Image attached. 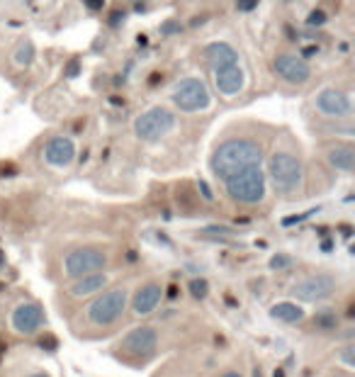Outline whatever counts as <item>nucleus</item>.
Wrapping results in <instances>:
<instances>
[{
    "label": "nucleus",
    "mask_w": 355,
    "mask_h": 377,
    "mask_svg": "<svg viewBox=\"0 0 355 377\" xmlns=\"http://www.w3.org/2000/svg\"><path fill=\"white\" fill-rule=\"evenodd\" d=\"M263 149L251 139H229L219 144L212 153V173L219 180H229L231 175L261 166Z\"/></svg>",
    "instance_id": "f257e3e1"
},
{
    "label": "nucleus",
    "mask_w": 355,
    "mask_h": 377,
    "mask_svg": "<svg viewBox=\"0 0 355 377\" xmlns=\"http://www.w3.org/2000/svg\"><path fill=\"white\" fill-rule=\"evenodd\" d=\"M127 304H129V292L127 288L117 285V288H105L103 292L95 294V299L88 304V319L95 326H112L122 319V314L127 312Z\"/></svg>",
    "instance_id": "f03ea898"
},
{
    "label": "nucleus",
    "mask_w": 355,
    "mask_h": 377,
    "mask_svg": "<svg viewBox=\"0 0 355 377\" xmlns=\"http://www.w3.org/2000/svg\"><path fill=\"white\" fill-rule=\"evenodd\" d=\"M268 173H270L272 188H275L280 195H294L304 183L302 163H299V158L290 151L272 153L270 163H268Z\"/></svg>",
    "instance_id": "7ed1b4c3"
},
{
    "label": "nucleus",
    "mask_w": 355,
    "mask_h": 377,
    "mask_svg": "<svg viewBox=\"0 0 355 377\" xmlns=\"http://www.w3.org/2000/svg\"><path fill=\"white\" fill-rule=\"evenodd\" d=\"M226 183V193L234 202L241 204H258L263 202L266 197V188H268V180L266 173L261 171V166L256 168H248V171H241V173L231 175Z\"/></svg>",
    "instance_id": "20e7f679"
},
{
    "label": "nucleus",
    "mask_w": 355,
    "mask_h": 377,
    "mask_svg": "<svg viewBox=\"0 0 355 377\" xmlns=\"http://www.w3.org/2000/svg\"><path fill=\"white\" fill-rule=\"evenodd\" d=\"M107 268V253L100 246H83L76 248L66 256L63 261V272L68 278H83L90 272H103Z\"/></svg>",
    "instance_id": "39448f33"
},
{
    "label": "nucleus",
    "mask_w": 355,
    "mask_h": 377,
    "mask_svg": "<svg viewBox=\"0 0 355 377\" xmlns=\"http://www.w3.org/2000/svg\"><path fill=\"white\" fill-rule=\"evenodd\" d=\"M173 127H175V115L168 107H151L134 122V131L141 142H158Z\"/></svg>",
    "instance_id": "423d86ee"
},
{
    "label": "nucleus",
    "mask_w": 355,
    "mask_h": 377,
    "mask_svg": "<svg viewBox=\"0 0 355 377\" xmlns=\"http://www.w3.org/2000/svg\"><path fill=\"white\" fill-rule=\"evenodd\" d=\"M173 103H175L183 112H200V110H207L209 107L212 95H209V90L202 78H185L175 85V90H173Z\"/></svg>",
    "instance_id": "0eeeda50"
},
{
    "label": "nucleus",
    "mask_w": 355,
    "mask_h": 377,
    "mask_svg": "<svg viewBox=\"0 0 355 377\" xmlns=\"http://www.w3.org/2000/svg\"><path fill=\"white\" fill-rule=\"evenodd\" d=\"M336 278L329 275V272H319V275H309V278L299 280V283L292 285V294L299 299V302H309V304H316V302H324L329 299L331 294L336 292Z\"/></svg>",
    "instance_id": "6e6552de"
},
{
    "label": "nucleus",
    "mask_w": 355,
    "mask_h": 377,
    "mask_svg": "<svg viewBox=\"0 0 355 377\" xmlns=\"http://www.w3.org/2000/svg\"><path fill=\"white\" fill-rule=\"evenodd\" d=\"M158 346V334L153 326H136L131 329L125 338L120 341L117 351L127 358H147L156 351Z\"/></svg>",
    "instance_id": "1a4fd4ad"
},
{
    "label": "nucleus",
    "mask_w": 355,
    "mask_h": 377,
    "mask_svg": "<svg viewBox=\"0 0 355 377\" xmlns=\"http://www.w3.org/2000/svg\"><path fill=\"white\" fill-rule=\"evenodd\" d=\"M44 321H47V316L37 302H22L12 310V329L17 334H37L44 326Z\"/></svg>",
    "instance_id": "9d476101"
},
{
    "label": "nucleus",
    "mask_w": 355,
    "mask_h": 377,
    "mask_svg": "<svg viewBox=\"0 0 355 377\" xmlns=\"http://www.w3.org/2000/svg\"><path fill=\"white\" fill-rule=\"evenodd\" d=\"M314 105L326 117H348L350 112H353V100L348 98V93L336 88L321 90V93L316 95V100H314Z\"/></svg>",
    "instance_id": "9b49d317"
},
{
    "label": "nucleus",
    "mask_w": 355,
    "mask_h": 377,
    "mask_svg": "<svg viewBox=\"0 0 355 377\" xmlns=\"http://www.w3.org/2000/svg\"><path fill=\"white\" fill-rule=\"evenodd\" d=\"M275 74L288 80V83L302 85L307 83L309 76H312V66H309L304 58L294 56V54H280V56L275 58Z\"/></svg>",
    "instance_id": "f8f14e48"
},
{
    "label": "nucleus",
    "mask_w": 355,
    "mask_h": 377,
    "mask_svg": "<svg viewBox=\"0 0 355 377\" xmlns=\"http://www.w3.org/2000/svg\"><path fill=\"white\" fill-rule=\"evenodd\" d=\"M161 299H163L161 285L147 283V285H141V288L134 292V297H131V310H134V314L147 316V314H151V312L156 310L158 304H161Z\"/></svg>",
    "instance_id": "ddd939ff"
},
{
    "label": "nucleus",
    "mask_w": 355,
    "mask_h": 377,
    "mask_svg": "<svg viewBox=\"0 0 355 377\" xmlns=\"http://www.w3.org/2000/svg\"><path fill=\"white\" fill-rule=\"evenodd\" d=\"M44 158H47L49 166H68L76 158V144L68 136H54L52 142L47 144V149H44Z\"/></svg>",
    "instance_id": "4468645a"
},
{
    "label": "nucleus",
    "mask_w": 355,
    "mask_h": 377,
    "mask_svg": "<svg viewBox=\"0 0 355 377\" xmlns=\"http://www.w3.org/2000/svg\"><path fill=\"white\" fill-rule=\"evenodd\" d=\"M110 285V278L107 272H90V275H83V278H76L74 288H71V294L74 297H95L98 292H103L105 288Z\"/></svg>",
    "instance_id": "2eb2a0df"
},
{
    "label": "nucleus",
    "mask_w": 355,
    "mask_h": 377,
    "mask_svg": "<svg viewBox=\"0 0 355 377\" xmlns=\"http://www.w3.org/2000/svg\"><path fill=\"white\" fill-rule=\"evenodd\" d=\"M215 80H217V90H219L222 95H236L244 88V71L239 68V63L217 68Z\"/></svg>",
    "instance_id": "dca6fc26"
},
{
    "label": "nucleus",
    "mask_w": 355,
    "mask_h": 377,
    "mask_svg": "<svg viewBox=\"0 0 355 377\" xmlns=\"http://www.w3.org/2000/svg\"><path fill=\"white\" fill-rule=\"evenodd\" d=\"M207 61L209 66L215 68H224V66H234V63H239V54L234 52V47H229V44L224 42H215V44H209L207 47Z\"/></svg>",
    "instance_id": "f3484780"
},
{
    "label": "nucleus",
    "mask_w": 355,
    "mask_h": 377,
    "mask_svg": "<svg viewBox=\"0 0 355 377\" xmlns=\"http://www.w3.org/2000/svg\"><path fill=\"white\" fill-rule=\"evenodd\" d=\"M329 163L336 168V171H341V173H353L355 168V149L350 147V144H341V147L331 149L329 151Z\"/></svg>",
    "instance_id": "a211bd4d"
},
{
    "label": "nucleus",
    "mask_w": 355,
    "mask_h": 377,
    "mask_svg": "<svg viewBox=\"0 0 355 377\" xmlns=\"http://www.w3.org/2000/svg\"><path fill=\"white\" fill-rule=\"evenodd\" d=\"M270 316L277 321H285V324H294V321L304 319V310L294 302H277L270 307Z\"/></svg>",
    "instance_id": "6ab92c4d"
},
{
    "label": "nucleus",
    "mask_w": 355,
    "mask_h": 377,
    "mask_svg": "<svg viewBox=\"0 0 355 377\" xmlns=\"http://www.w3.org/2000/svg\"><path fill=\"white\" fill-rule=\"evenodd\" d=\"M32 61H34V47H32L30 42L20 44L15 52V63L17 66H30Z\"/></svg>",
    "instance_id": "aec40b11"
},
{
    "label": "nucleus",
    "mask_w": 355,
    "mask_h": 377,
    "mask_svg": "<svg viewBox=\"0 0 355 377\" xmlns=\"http://www.w3.org/2000/svg\"><path fill=\"white\" fill-rule=\"evenodd\" d=\"M316 321H319V326H324V329H331V326H336V316L331 314V310L319 312Z\"/></svg>",
    "instance_id": "412c9836"
},
{
    "label": "nucleus",
    "mask_w": 355,
    "mask_h": 377,
    "mask_svg": "<svg viewBox=\"0 0 355 377\" xmlns=\"http://www.w3.org/2000/svg\"><path fill=\"white\" fill-rule=\"evenodd\" d=\"M180 30H183V25H180V22H175V20L163 22V27H161L163 34H175V32H180Z\"/></svg>",
    "instance_id": "4be33fe9"
},
{
    "label": "nucleus",
    "mask_w": 355,
    "mask_h": 377,
    "mask_svg": "<svg viewBox=\"0 0 355 377\" xmlns=\"http://www.w3.org/2000/svg\"><path fill=\"white\" fill-rule=\"evenodd\" d=\"M307 22H309V27H319V25H324V22H326V15L321 10H314L312 15H309Z\"/></svg>",
    "instance_id": "5701e85b"
},
{
    "label": "nucleus",
    "mask_w": 355,
    "mask_h": 377,
    "mask_svg": "<svg viewBox=\"0 0 355 377\" xmlns=\"http://www.w3.org/2000/svg\"><path fill=\"white\" fill-rule=\"evenodd\" d=\"M256 6H258V0H239V3H236V8L244 12H251Z\"/></svg>",
    "instance_id": "b1692460"
},
{
    "label": "nucleus",
    "mask_w": 355,
    "mask_h": 377,
    "mask_svg": "<svg viewBox=\"0 0 355 377\" xmlns=\"http://www.w3.org/2000/svg\"><path fill=\"white\" fill-rule=\"evenodd\" d=\"M193 290H195V297H204V294H207V292H204V290H207V285H204V283H197V280H195V283H193Z\"/></svg>",
    "instance_id": "393cba45"
},
{
    "label": "nucleus",
    "mask_w": 355,
    "mask_h": 377,
    "mask_svg": "<svg viewBox=\"0 0 355 377\" xmlns=\"http://www.w3.org/2000/svg\"><path fill=\"white\" fill-rule=\"evenodd\" d=\"M85 6H88L90 10H103V8H105V0H85Z\"/></svg>",
    "instance_id": "a878e982"
},
{
    "label": "nucleus",
    "mask_w": 355,
    "mask_h": 377,
    "mask_svg": "<svg viewBox=\"0 0 355 377\" xmlns=\"http://www.w3.org/2000/svg\"><path fill=\"white\" fill-rule=\"evenodd\" d=\"M76 74H78V63H71V68H68V76H76Z\"/></svg>",
    "instance_id": "bb28decb"
},
{
    "label": "nucleus",
    "mask_w": 355,
    "mask_h": 377,
    "mask_svg": "<svg viewBox=\"0 0 355 377\" xmlns=\"http://www.w3.org/2000/svg\"><path fill=\"white\" fill-rule=\"evenodd\" d=\"M222 377H244V375H241V372H234V370H229V372H224V375H222Z\"/></svg>",
    "instance_id": "cd10ccee"
},
{
    "label": "nucleus",
    "mask_w": 355,
    "mask_h": 377,
    "mask_svg": "<svg viewBox=\"0 0 355 377\" xmlns=\"http://www.w3.org/2000/svg\"><path fill=\"white\" fill-rule=\"evenodd\" d=\"M27 377H49V375H47V372H30Z\"/></svg>",
    "instance_id": "c85d7f7f"
},
{
    "label": "nucleus",
    "mask_w": 355,
    "mask_h": 377,
    "mask_svg": "<svg viewBox=\"0 0 355 377\" xmlns=\"http://www.w3.org/2000/svg\"><path fill=\"white\" fill-rule=\"evenodd\" d=\"M131 3H139V6H141V3H147V0H131Z\"/></svg>",
    "instance_id": "c756f323"
}]
</instances>
